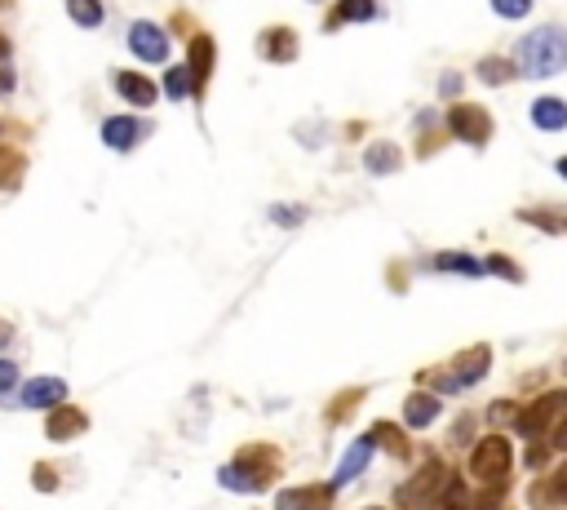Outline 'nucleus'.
Segmentation results:
<instances>
[{
  "label": "nucleus",
  "mask_w": 567,
  "mask_h": 510,
  "mask_svg": "<svg viewBox=\"0 0 567 510\" xmlns=\"http://www.w3.org/2000/svg\"><path fill=\"white\" fill-rule=\"evenodd\" d=\"M23 156L18 151H9V147H0V187H18L23 182Z\"/></svg>",
  "instance_id": "bb28decb"
},
{
  "label": "nucleus",
  "mask_w": 567,
  "mask_h": 510,
  "mask_svg": "<svg viewBox=\"0 0 567 510\" xmlns=\"http://www.w3.org/2000/svg\"><path fill=\"white\" fill-rule=\"evenodd\" d=\"M501 502H505V479H492L488 493H483L479 502H474V510H497Z\"/></svg>",
  "instance_id": "2f4dec72"
},
{
  "label": "nucleus",
  "mask_w": 567,
  "mask_h": 510,
  "mask_svg": "<svg viewBox=\"0 0 567 510\" xmlns=\"http://www.w3.org/2000/svg\"><path fill=\"white\" fill-rule=\"evenodd\" d=\"M9 342H14V324L0 320V346H9Z\"/></svg>",
  "instance_id": "ea45409f"
},
{
  "label": "nucleus",
  "mask_w": 567,
  "mask_h": 510,
  "mask_svg": "<svg viewBox=\"0 0 567 510\" xmlns=\"http://www.w3.org/2000/svg\"><path fill=\"white\" fill-rule=\"evenodd\" d=\"M514 417H519V404H514V400H497V404L488 408V422L492 426H505V422H514Z\"/></svg>",
  "instance_id": "7c9ffc66"
},
{
  "label": "nucleus",
  "mask_w": 567,
  "mask_h": 510,
  "mask_svg": "<svg viewBox=\"0 0 567 510\" xmlns=\"http://www.w3.org/2000/svg\"><path fill=\"white\" fill-rule=\"evenodd\" d=\"M492 5V14H501V18H528L532 14V0H488Z\"/></svg>",
  "instance_id": "c756f323"
},
{
  "label": "nucleus",
  "mask_w": 567,
  "mask_h": 510,
  "mask_svg": "<svg viewBox=\"0 0 567 510\" xmlns=\"http://www.w3.org/2000/svg\"><path fill=\"white\" fill-rule=\"evenodd\" d=\"M488 364H492V351H488V346H470L466 355H457V360H452V373H457L461 386H474L483 373H488Z\"/></svg>",
  "instance_id": "a211bd4d"
},
{
  "label": "nucleus",
  "mask_w": 567,
  "mask_h": 510,
  "mask_svg": "<svg viewBox=\"0 0 567 510\" xmlns=\"http://www.w3.org/2000/svg\"><path fill=\"white\" fill-rule=\"evenodd\" d=\"M142 138H147V125L133 116H111L107 125H102V142H107L111 151H133Z\"/></svg>",
  "instance_id": "4468645a"
},
{
  "label": "nucleus",
  "mask_w": 567,
  "mask_h": 510,
  "mask_svg": "<svg viewBox=\"0 0 567 510\" xmlns=\"http://www.w3.org/2000/svg\"><path fill=\"white\" fill-rule=\"evenodd\" d=\"M528 502L536 506V510H545V506H563L567 502V466H559L545 484H536L532 493H528Z\"/></svg>",
  "instance_id": "412c9836"
},
{
  "label": "nucleus",
  "mask_w": 567,
  "mask_h": 510,
  "mask_svg": "<svg viewBox=\"0 0 567 510\" xmlns=\"http://www.w3.org/2000/svg\"><path fill=\"white\" fill-rule=\"evenodd\" d=\"M368 435H373L377 444H386V448H390V453H395V457H408V453H412V448H408V440H404V431H399V426H390V422H377V426H373V431H368Z\"/></svg>",
  "instance_id": "393cba45"
},
{
  "label": "nucleus",
  "mask_w": 567,
  "mask_h": 510,
  "mask_svg": "<svg viewBox=\"0 0 567 510\" xmlns=\"http://www.w3.org/2000/svg\"><path fill=\"white\" fill-rule=\"evenodd\" d=\"M85 431H89V413H80V408H71V404H54V408H49L45 435L54 444H67V440H76V435H85Z\"/></svg>",
  "instance_id": "9d476101"
},
{
  "label": "nucleus",
  "mask_w": 567,
  "mask_h": 510,
  "mask_svg": "<svg viewBox=\"0 0 567 510\" xmlns=\"http://www.w3.org/2000/svg\"><path fill=\"white\" fill-rule=\"evenodd\" d=\"M129 49L142 58V63H164V58H169V36H164L156 23H133L129 27Z\"/></svg>",
  "instance_id": "9b49d317"
},
{
  "label": "nucleus",
  "mask_w": 567,
  "mask_h": 510,
  "mask_svg": "<svg viewBox=\"0 0 567 510\" xmlns=\"http://www.w3.org/2000/svg\"><path fill=\"white\" fill-rule=\"evenodd\" d=\"M514 67L519 76H532V80H550L567 67V27L550 23V27H536L514 45Z\"/></svg>",
  "instance_id": "f257e3e1"
},
{
  "label": "nucleus",
  "mask_w": 567,
  "mask_h": 510,
  "mask_svg": "<svg viewBox=\"0 0 567 510\" xmlns=\"http://www.w3.org/2000/svg\"><path fill=\"white\" fill-rule=\"evenodd\" d=\"M514 76H519V67H514L510 58H497V54L479 58V80L483 85H510Z\"/></svg>",
  "instance_id": "4be33fe9"
},
{
  "label": "nucleus",
  "mask_w": 567,
  "mask_h": 510,
  "mask_svg": "<svg viewBox=\"0 0 567 510\" xmlns=\"http://www.w3.org/2000/svg\"><path fill=\"white\" fill-rule=\"evenodd\" d=\"M368 510H381V506H368Z\"/></svg>",
  "instance_id": "37998d69"
},
{
  "label": "nucleus",
  "mask_w": 567,
  "mask_h": 510,
  "mask_svg": "<svg viewBox=\"0 0 567 510\" xmlns=\"http://www.w3.org/2000/svg\"><path fill=\"white\" fill-rule=\"evenodd\" d=\"M14 382H18V369H14V364H9V360H0V395H5Z\"/></svg>",
  "instance_id": "c9c22d12"
},
{
  "label": "nucleus",
  "mask_w": 567,
  "mask_h": 510,
  "mask_svg": "<svg viewBox=\"0 0 567 510\" xmlns=\"http://www.w3.org/2000/svg\"><path fill=\"white\" fill-rule=\"evenodd\" d=\"M67 14H71V23H80V27H98L102 0H67Z\"/></svg>",
  "instance_id": "a878e982"
},
{
  "label": "nucleus",
  "mask_w": 567,
  "mask_h": 510,
  "mask_svg": "<svg viewBox=\"0 0 567 510\" xmlns=\"http://www.w3.org/2000/svg\"><path fill=\"white\" fill-rule=\"evenodd\" d=\"M337 497V484H302V488H284L275 497V510H328Z\"/></svg>",
  "instance_id": "1a4fd4ad"
},
{
  "label": "nucleus",
  "mask_w": 567,
  "mask_h": 510,
  "mask_svg": "<svg viewBox=\"0 0 567 510\" xmlns=\"http://www.w3.org/2000/svg\"><path fill=\"white\" fill-rule=\"evenodd\" d=\"M116 94L129 102V107H156L160 102V89L151 76H142V71H116Z\"/></svg>",
  "instance_id": "ddd939ff"
},
{
  "label": "nucleus",
  "mask_w": 567,
  "mask_h": 510,
  "mask_svg": "<svg viewBox=\"0 0 567 510\" xmlns=\"http://www.w3.org/2000/svg\"><path fill=\"white\" fill-rule=\"evenodd\" d=\"M439 417V395L435 391H412L404 400V426L408 431H426Z\"/></svg>",
  "instance_id": "dca6fc26"
},
{
  "label": "nucleus",
  "mask_w": 567,
  "mask_h": 510,
  "mask_svg": "<svg viewBox=\"0 0 567 510\" xmlns=\"http://www.w3.org/2000/svg\"><path fill=\"white\" fill-rule=\"evenodd\" d=\"M532 125L541 129V134H559V129H567V98H536L532 102Z\"/></svg>",
  "instance_id": "f3484780"
},
{
  "label": "nucleus",
  "mask_w": 567,
  "mask_h": 510,
  "mask_svg": "<svg viewBox=\"0 0 567 510\" xmlns=\"http://www.w3.org/2000/svg\"><path fill=\"white\" fill-rule=\"evenodd\" d=\"M9 89H14V71H9V67H0V98H5Z\"/></svg>",
  "instance_id": "58836bf2"
},
{
  "label": "nucleus",
  "mask_w": 567,
  "mask_h": 510,
  "mask_svg": "<svg viewBox=\"0 0 567 510\" xmlns=\"http://www.w3.org/2000/svg\"><path fill=\"white\" fill-rule=\"evenodd\" d=\"M545 462H550V448H545V444H528V453H523V466H528V471H541Z\"/></svg>",
  "instance_id": "72a5a7b5"
},
{
  "label": "nucleus",
  "mask_w": 567,
  "mask_h": 510,
  "mask_svg": "<svg viewBox=\"0 0 567 510\" xmlns=\"http://www.w3.org/2000/svg\"><path fill=\"white\" fill-rule=\"evenodd\" d=\"M9 54H14V45H9V36H5V32H0V63H5V58H9Z\"/></svg>",
  "instance_id": "a19ab883"
},
{
  "label": "nucleus",
  "mask_w": 567,
  "mask_h": 510,
  "mask_svg": "<svg viewBox=\"0 0 567 510\" xmlns=\"http://www.w3.org/2000/svg\"><path fill=\"white\" fill-rule=\"evenodd\" d=\"M457 89H461V76H457V71H443L439 94H443V98H457Z\"/></svg>",
  "instance_id": "f704fd0d"
},
{
  "label": "nucleus",
  "mask_w": 567,
  "mask_h": 510,
  "mask_svg": "<svg viewBox=\"0 0 567 510\" xmlns=\"http://www.w3.org/2000/svg\"><path fill=\"white\" fill-rule=\"evenodd\" d=\"M381 14L377 0H337L324 18V32H342V27H355V23H373Z\"/></svg>",
  "instance_id": "f8f14e48"
},
{
  "label": "nucleus",
  "mask_w": 567,
  "mask_h": 510,
  "mask_svg": "<svg viewBox=\"0 0 567 510\" xmlns=\"http://www.w3.org/2000/svg\"><path fill=\"white\" fill-rule=\"evenodd\" d=\"M18 400H23L27 408H54V404L67 400V382H63V377H32Z\"/></svg>",
  "instance_id": "2eb2a0df"
},
{
  "label": "nucleus",
  "mask_w": 567,
  "mask_h": 510,
  "mask_svg": "<svg viewBox=\"0 0 567 510\" xmlns=\"http://www.w3.org/2000/svg\"><path fill=\"white\" fill-rule=\"evenodd\" d=\"M443 479H448V471H443V462H430L426 471H417V479L412 484H404V493H399V506L404 510H430L443 488Z\"/></svg>",
  "instance_id": "423d86ee"
},
{
  "label": "nucleus",
  "mask_w": 567,
  "mask_h": 510,
  "mask_svg": "<svg viewBox=\"0 0 567 510\" xmlns=\"http://www.w3.org/2000/svg\"><path fill=\"white\" fill-rule=\"evenodd\" d=\"M510 444L501 440V435H488V440H479L474 444V453H470V471L483 479V484H492V479H505L510 475Z\"/></svg>",
  "instance_id": "39448f33"
},
{
  "label": "nucleus",
  "mask_w": 567,
  "mask_h": 510,
  "mask_svg": "<svg viewBox=\"0 0 567 510\" xmlns=\"http://www.w3.org/2000/svg\"><path fill=\"white\" fill-rule=\"evenodd\" d=\"M550 453H567V422L554 431V440H550Z\"/></svg>",
  "instance_id": "e433bc0d"
},
{
  "label": "nucleus",
  "mask_w": 567,
  "mask_h": 510,
  "mask_svg": "<svg viewBox=\"0 0 567 510\" xmlns=\"http://www.w3.org/2000/svg\"><path fill=\"white\" fill-rule=\"evenodd\" d=\"M213 63H218V45H213L209 32H195L191 45H187V71H191V89L195 98L209 89V76H213Z\"/></svg>",
  "instance_id": "0eeeda50"
},
{
  "label": "nucleus",
  "mask_w": 567,
  "mask_h": 510,
  "mask_svg": "<svg viewBox=\"0 0 567 510\" xmlns=\"http://www.w3.org/2000/svg\"><path fill=\"white\" fill-rule=\"evenodd\" d=\"M257 54H262L266 63L284 67V63H293V58L302 54V40H297V32H293V27L275 23V27H266V32L257 36Z\"/></svg>",
  "instance_id": "6e6552de"
},
{
  "label": "nucleus",
  "mask_w": 567,
  "mask_h": 510,
  "mask_svg": "<svg viewBox=\"0 0 567 510\" xmlns=\"http://www.w3.org/2000/svg\"><path fill=\"white\" fill-rule=\"evenodd\" d=\"M275 479V453L266 444H253V448H240L231 466H222V484L231 493H266Z\"/></svg>",
  "instance_id": "f03ea898"
},
{
  "label": "nucleus",
  "mask_w": 567,
  "mask_h": 510,
  "mask_svg": "<svg viewBox=\"0 0 567 510\" xmlns=\"http://www.w3.org/2000/svg\"><path fill=\"white\" fill-rule=\"evenodd\" d=\"M373 435H364V440H355L346 448V457H342V466H337V484H346L350 475H364L368 471V462H373Z\"/></svg>",
  "instance_id": "aec40b11"
},
{
  "label": "nucleus",
  "mask_w": 567,
  "mask_h": 510,
  "mask_svg": "<svg viewBox=\"0 0 567 510\" xmlns=\"http://www.w3.org/2000/svg\"><path fill=\"white\" fill-rule=\"evenodd\" d=\"M271 218H275V222H288V227H293V222H302V213H297V209H271Z\"/></svg>",
  "instance_id": "4c0bfd02"
},
{
  "label": "nucleus",
  "mask_w": 567,
  "mask_h": 510,
  "mask_svg": "<svg viewBox=\"0 0 567 510\" xmlns=\"http://www.w3.org/2000/svg\"><path fill=\"white\" fill-rule=\"evenodd\" d=\"M435 267L439 271H452V275H466V280H479V275L488 271L479 258H470V253H439Z\"/></svg>",
  "instance_id": "5701e85b"
},
{
  "label": "nucleus",
  "mask_w": 567,
  "mask_h": 510,
  "mask_svg": "<svg viewBox=\"0 0 567 510\" xmlns=\"http://www.w3.org/2000/svg\"><path fill=\"white\" fill-rule=\"evenodd\" d=\"M554 169H559V173H563V178H567V156H559V165H554Z\"/></svg>",
  "instance_id": "79ce46f5"
},
{
  "label": "nucleus",
  "mask_w": 567,
  "mask_h": 510,
  "mask_svg": "<svg viewBox=\"0 0 567 510\" xmlns=\"http://www.w3.org/2000/svg\"><path fill=\"white\" fill-rule=\"evenodd\" d=\"M466 506H470L466 484H461L457 475H448V479H443V488H439V497H435V506H430V510H466Z\"/></svg>",
  "instance_id": "b1692460"
},
{
  "label": "nucleus",
  "mask_w": 567,
  "mask_h": 510,
  "mask_svg": "<svg viewBox=\"0 0 567 510\" xmlns=\"http://www.w3.org/2000/svg\"><path fill=\"white\" fill-rule=\"evenodd\" d=\"M448 134L470 142V147H488V138H492L488 107H479V102H452L448 107Z\"/></svg>",
  "instance_id": "7ed1b4c3"
},
{
  "label": "nucleus",
  "mask_w": 567,
  "mask_h": 510,
  "mask_svg": "<svg viewBox=\"0 0 567 510\" xmlns=\"http://www.w3.org/2000/svg\"><path fill=\"white\" fill-rule=\"evenodd\" d=\"M164 89H169V98H195V89H191V71H187V63H182V67H169V71H164Z\"/></svg>",
  "instance_id": "cd10ccee"
},
{
  "label": "nucleus",
  "mask_w": 567,
  "mask_h": 510,
  "mask_svg": "<svg viewBox=\"0 0 567 510\" xmlns=\"http://www.w3.org/2000/svg\"><path fill=\"white\" fill-rule=\"evenodd\" d=\"M404 165V151L395 147V142H373V147L364 151V169L377 173V178H386V173H395Z\"/></svg>",
  "instance_id": "6ab92c4d"
},
{
  "label": "nucleus",
  "mask_w": 567,
  "mask_h": 510,
  "mask_svg": "<svg viewBox=\"0 0 567 510\" xmlns=\"http://www.w3.org/2000/svg\"><path fill=\"white\" fill-rule=\"evenodd\" d=\"M483 267H488L492 275H501V280H510V284H519L523 280V267L514 258H505V253H492L488 262H483Z\"/></svg>",
  "instance_id": "c85d7f7f"
},
{
  "label": "nucleus",
  "mask_w": 567,
  "mask_h": 510,
  "mask_svg": "<svg viewBox=\"0 0 567 510\" xmlns=\"http://www.w3.org/2000/svg\"><path fill=\"white\" fill-rule=\"evenodd\" d=\"M32 484L40 488V493H54V488H58V471L49 462H40L36 471H32Z\"/></svg>",
  "instance_id": "473e14b6"
},
{
  "label": "nucleus",
  "mask_w": 567,
  "mask_h": 510,
  "mask_svg": "<svg viewBox=\"0 0 567 510\" xmlns=\"http://www.w3.org/2000/svg\"><path fill=\"white\" fill-rule=\"evenodd\" d=\"M567 408V391H545V395H536V400L528 408H519V417H514V426H519L528 440H536L541 431H550L554 426V417H559Z\"/></svg>",
  "instance_id": "20e7f679"
}]
</instances>
